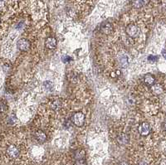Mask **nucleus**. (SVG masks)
<instances>
[{"mask_svg": "<svg viewBox=\"0 0 166 165\" xmlns=\"http://www.w3.org/2000/svg\"><path fill=\"white\" fill-rule=\"evenodd\" d=\"M126 33L129 37H131L132 38L137 37L139 36V27L135 25L134 23H131L126 27Z\"/></svg>", "mask_w": 166, "mask_h": 165, "instance_id": "obj_1", "label": "nucleus"}, {"mask_svg": "<svg viewBox=\"0 0 166 165\" xmlns=\"http://www.w3.org/2000/svg\"><path fill=\"white\" fill-rule=\"evenodd\" d=\"M71 120L75 125L81 127L82 125H83V124L85 122V115H84V114L81 113V112H77L73 115Z\"/></svg>", "mask_w": 166, "mask_h": 165, "instance_id": "obj_2", "label": "nucleus"}, {"mask_svg": "<svg viewBox=\"0 0 166 165\" xmlns=\"http://www.w3.org/2000/svg\"><path fill=\"white\" fill-rule=\"evenodd\" d=\"M17 47H18L19 50L23 51V52H26V51H27L30 48L31 44L27 40L20 39L18 40V43H17Z\"/></svg>", "mask_w": 166, "mask_h": 165, "instance_id": "obj_3", "label": "nucleus"}, {"mask_svg": "<svg viewBox=\"0 0 166 165\" xmlns=\"http://www.w3.org/2000/svg\"><path fill=\"white\" fill-rule=\"evenodd\" d=\"M149 132H150V126H149V125L146 122L142 123L140 125V127H139V133L141 135L145 136V135H148L149 134Z\"/></svg>", "mask_w": 166, "mask_h": 165, "instance_id": "obj_4", "label": "nucleus"}, {"mask_svg": "<svg viewBox=\"0 0 166 165\" xmlns=\"http://www.w3.org/2000/svg\"><path fill=\"white\" fill-rule=\"evenodd\" d=\"M7 153H8L9 156L13 158V159H16V158H18L19 156V150L14 145H10L8 148V149H7Z\"/></svg>", "mask_w": 166, "mask_h": 165, "instance_id": "obj_5", "label": "nucleus"}, {"mask_svg": "<svg viewBox=\"0 0 166 165\" xmlns=\"http://www.w3.org/2000/svg\"><path fill=\"white\" fill-rule=\"evenodd\" d=\"M45 45L49 49H54L57 45V40H56V38H54V37H48V39L46 40Z\"/></svg>", "mask_w": 166, "mask_h": 165, "instance_id": "obj_6", "label": "nucleus"}, {"mask_svg": "<svg viewBox=\"0 0 166 165\" xmlns=\"http://www.w3.org/2000/svg\"><path fill=\"white\" fill-rule=\"evenodd\" d=\"M35 137L37 140L38 142H40V143H43V142L46 141V139H47V135H46V134L43 130L37 131L35 134Z\"/></svg>", "mask_w": 166, "mask_h": 165, "instance_id": "obj_7", "label": "nucleus"}, {"mask_svg": "<svg viewBox=\"0 0 166 165\" xmlns=\"http://www.w3.org/2000/svg\"><path fill=\"white\" fill-rule=\"evenodd\" d=\"M129 139H130V138H129V136L126 134H121L117 137V142L120 144L124 145V144H126L129 142Z\"/></svg>", "mask_w": 166, "mask_h": 165, "instance_id": "obj_8", "label": "nucleus"}, {"mask_svg": "<svg viewBox=\"0 0 166 165\" xmlns=\"http://www.w3.org/2000/svg\"><path fill=\"white\" fill-rule=\"evenodd\" d=\"M149 2V0H133L132 4L135 8L139 9V8H141L143 6L148 4Z\"/></svg>", "mask_w": 166, "mask_h": 165, "instance_id": "obj_9", "label": "nucleus"}, {"mask_svg": "<svg viewBox=\"0 0 166 165\" xmlns=\"http://www.w3.org/2000/svg\"><path fill=\"white\" fill-rule=\"evenodd\" d=\"M144 81L146 85L148 86H152L154 84V77L152 75L147 74L144 76Z\"/></svg>", "mask_w": 166, "mask_h": 165, "instance_id": "obj_10", "label": "nucleus"}, {"mask_svg": "<svg viewBox=\"0 0 166 165\" xmlns=\"http://www.w3.org/2000/svg\"><path fill=\"white\" fill-rule=\"evenodd\" d=\"M119 62H120V65L122 67L126 68L127 67V66L129 65V61H128V57L126 55H122L119 57Z\"/></svg>", "mask_w": 166, "mask_h": 165, "instance_id": "obj_11", "label": "nucleus"}, {"mask_svg": "<svg viewBox=\"0 0 166 165\" xmlns=\"http://www.w3.org/2000/svg\"><path fill=\"white\" fill-rule=\"evenodd\" d=\"M102 31L105 32V33H106V34H108V33H110L111 31H112V27H111V25L110 24V23H105V25H104V26H102Z\"/></svg>", "mask_w": 166, "mask_h": 165, "instance_id": "obj_12", "label": "nucleus"}, {"mask_svg": "<svg viewBox=\"0 0 166 165\" xmlns=\"http://www.w3.org/2000/svg\"><path fill=\"white\" fill-rule=\"evenodd\" d=\"M85 157V152L83 150H78L77 152L76 153V159H84Z\"/></svg>", "mask_w": 166, "mask_h": 165, "instance_id": "obj_13", "label": "nucleus"}, {"mask_svg": "<svg viewBox=\"0 0 166 165\" xmlns=\"http://www.w3.org/2000/svg\"><path fill=\"white\" fill-rule=\"evenodd\" d=\"M152 91L154 94H156V95H159V94H160L162 92V89H161V86H160L159 85H156V86H153L152 88Z\"/></svg>", "mask_w": 166, "mask_h": 165, "instance_id": "obj_14", "label": "nucleus"}, {"mask_svg": "<svg viewBox=\"0 0 166 165\" xmlns=\"http://www.w3.org/2000/svg\"><path fill=\"white\" fill-rule=\"evenodd\" d=\"M75 165H87V162L85 160V159H77L75 162Z\"/></svg>", "mask_w": 166, "mask_h": 165, "instance_id": "obj_15", "label": "nucleus"}, {"mask_svg": "<svg viewBox=\"0 0 166 165\" xmlns=\"http://www.w3.org/2000/svg\"><path fill=\"white\" fill-rule=\"evenodd\" d=\"M44 86L46 87V89L47 90H52L53 89V83L51 82V81H45L44 82Z\"/></svg>", "mask_w": 166, "mask_h": 165, "instance_id": "obj_16", "label": "nucleus"}, {"mask_svg": "<svg viewBox=\"0 0 166 165\" xmlns=\"http://www.w3.org/2000/svg\"><path fill=\"white\" fill-rule=\"evenodd\" d=\"M5 107H6V106H5L4 103H0V113H2V112L4 111Z\"/></svg>", "mask_w": 166, "mask_h": 165, "instance_id": "obj_17", "label": "nucleus"}, {"mask_svg": "<svg viewBox=\"0 0 166 165\" xmlns=\"http://www.w3.org/2000/svg\"><path fill=\"white\" fill-rule=\"evenodd\" d=\"M149 59L151 60L152 61H154V60H157V57H155V56H154H154H149Z\"/></svg>", "mask_w": 166, "mask_h": 165, "instance_id": "obj_18", "label": "nucleus"}, {"mask_svg": "<svg viewBox=\"0 0 166 165\" xmlns=\"http://www.w3.org/2000/svg\"><path fill=\"white\" fill-rule=\"evenodd\" d=\"M139 165H147V164H146L145 162H141V163H140V164Z\"/></svg>", "mask_w": 166, "mask_h": 165, "instance_id": "obj_19", "label": "nucleus"}, {"mask_svg": "<svg viewBox=\"0 0 166 165\" xmlns=\"http://www.w3.org/2000/svg\"><path fill=\"white\" fill-rule=\"evenodd\" d=\"M120 165H129V164H128L127 163H126V162H122V163H121V164Z\"/></svg>", "mask_w": 166, "mask_h": 165, "instance_id": "obj_20", "label": "nucleus"}]
</instances>
